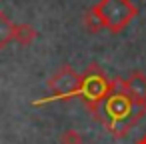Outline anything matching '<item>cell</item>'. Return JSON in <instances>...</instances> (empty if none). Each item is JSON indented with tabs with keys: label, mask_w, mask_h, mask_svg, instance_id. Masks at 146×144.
<instances>
[{
	"label": "cell",
	"mask_w": 146,
	"mask_h": 144,
	"mask_svg": "<svg viewBox=\"0 0 146 144\" xmlns=\"http://www.w3.org/2000/svg\"><path fill=\"white\" fill-rule=\"evenodd\" d=\"M94 6L100 12L104 28L110 30L112 34L122 32L138 16V8L134 6L132 0H100Z\"/></svg>",
	"instance_id": "2"
},
{
	"label": "cell",
	"mask_w": 146,
	"mask_h": 144,
	"mask_svg": "<svg viewBox=\"0 0 146 144\" xmlns=\"http://www.w3.org/2000/svg\"><path fill=\"white\" fill-rule=\"evenodd\" d=\"M124 88L128 94H132L138 100L146 102V74L140 70H134L128 78H124Z\"/></svg>",
	"instance_id": "5"
},
{
	"label": "cell",
	"mask_w": 146,
	"mask_h": 144,
	"mask_svg": "<svg viewBox=\"0 0 146 144\" xmlns=\"http://www.w3.org/2000/svg\"><path fill=\"white\" fill-rule=\"evenodd\" d=\"M136 144H146V134H144V136H142V138H140V140H138Z\"/></svg>",
	"instance_id": "10"
},
{
	"label": "cell",
	"mask_w": 146,
	"mask_h": 144,
	"mask_svg": "<svg viewBox=\"0 0 146 144\" xmlns=\"http://www.w3.org/2000/svg\"><path fill=\"white\" fill-rule=\"evenodd\" d=\"M38 32L30 26V24H16L14 28V42H18L20 46H28L36 40Z\"/></svg>",
	"instance_id": "7"
},
{
	"label": "cell",
	"mask_w": 146,
	"mask_h": 144,
	"mask_svg": "<svg viewBox=\"0 0 146 144\" xmlns=\"http://www.w3.org/2000/svg\"><path fill=\"white\" fill-rule=\"evenodd\" d=\"M60 144H84V138L80 132H76L74 128H68L62 132L60 136Z\"/></svg>",
	"instance_id": "9"
},
{
	"label": "cell",
	"mask_w": 146,
	"mask_h": 144,
	"mask_svg": "<svg viewBox=\"0 0 146 144\" xmlns=\"http://www.w3.org/2000/svg\"><path fill=\"white\" fill-rule=\"evenodd\" d=\"M50 96L56 100H70L82 92V74L74 72L70 64H62L48 80Z\"/></svg>",
	"instance_id": "4"
},
{
	"label": "cell",
	"mask_w": 146,
	"mask_h": 144,
	"mask_svg": "<svg viewBox=\"0 0 146 144\" xmlns=\"http://www.w3.org/2000/svg\"><path fill=\"white\" fill-rule=\"evenodd\" d=\"M146 114V102L124 88V78H112V90L96 110L94 118L116 138L126 136Z\"/></svg>",
	"instance_id": "1"
},
{
	"label": "cell",
	"mask_w": 146,
	"mask_h": 144,
	"mask_svg": "<svg viewBox=\"0 0 146 144\" xmlns=\"http://www.w3.org/2000/svg\"><path fill=\"white\" fill-rule=\"evenodd\" d=\"M110 90H112V80L106 78V74L102 72V68L98 64H90L86 68V72L82 74V92H80V96L84 98V102H86L88 110L92 112V116L96 114L100 104L106 100Z\"/></svg>",
	"instance_id": "3"
},
{
	"label": "cell",
	"mask_w": 146,
	"mask_h": 144,
	"mask_svg": "<svg viewBox=\"0 0 146 144\" xmlns=\"http://www.w3.org/2000/svg\"><path fill=\"white\" fill-rule=\"evenodd\" d=\"M14 28H16V24L0 10V50L14 40Z\"/></svg>",
	"instance_id": "6"
},
{
	"label": "cell",
	"mask_w": 146,
	"mask_h": 144,
	"mask_svg": "<svg viewBox=\"0 0 146 144\" xmlns=\"http://www.w3.org/2000/svg\"><path fill=\"white\" fill-rule=\"evenodd\" d=\"M84 26H86V30L88 32H100V30H104V22H102V18H100V12L96 10V6H92L90 10H86V14H84Z\"/></svg>",
	"instance_id": "8"
}]
</instances>
